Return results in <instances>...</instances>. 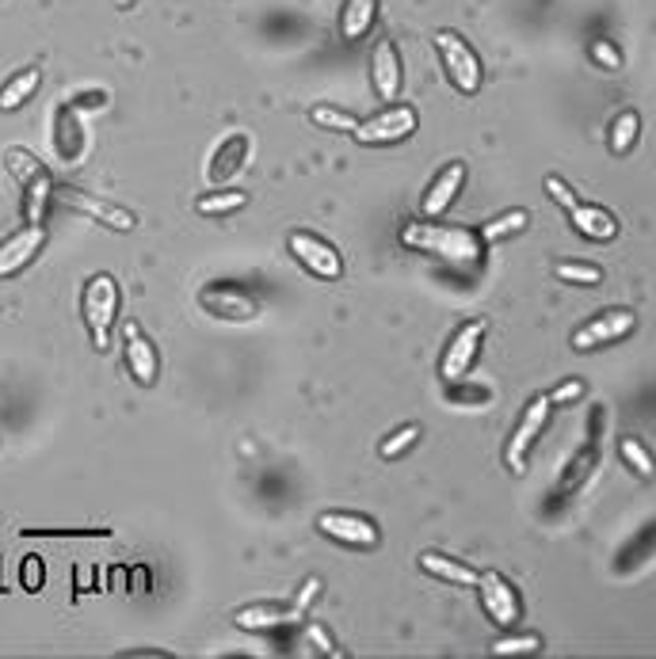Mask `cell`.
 Returning a JSON list of instances; mask_svg holds the SVG:
<instances>
[{
    "label": "cell",
    "mask_w": 656,
    "mask_h": 659,
    "mask_svg": "<svg viewBox=\"0 0 656 659\" xmlns=\"http://www.w3.org/2000/svg\"><path fill=\"white\" fill-rule=\"evenodd\" d=\"M370 81H374L378 99H397L401 96V84H405V73H401V53L390 38H378L374 53H370Z\"/></svg>",
    "instance_id": "obj_16"
},
{
    "label": "cell",
    "mask_w": 656,
    "mask_h": 659,
    "mask_svg": "<svg viewBox=\"0 0 656 659\" xmlns=\"http://www.w3.org/2000/svg\"><path fill=\"white\" fill-rule=\"evenodd\" d=\"M619 454H622V462H627L630 469H634L642 480H653V477H656V462H653V454H649V450H645L637 439H630V435L622 439V442H619Z\"/></svg>",
    "instance_id": "obj_29"
},
{
    "label": "cell",
    "mask_w": 656,
    "mask_h": 659,
    "mask_svg": "<svg viewBox=\"0 0 656 659\" xmlns=\"http://www.w3.org/2000/svg\"><path fill=\"white\" fill-rule=\"evenodd\" d=\"M550 405H569V400H581L584 397V382H561L553 393H546Z\"/></svg>",
    "instance_id": "obj_36"
},
{
    "label": "cell",
    "mask_w": 656,
    "mask_h": 659,
    "mask_svg": "<svg viewBox=\"0 0 656 659\" xmlns=\"http://www.w3.org/2000/svg\"><path fill=\"white\" fill-rule=\"evenodd\" d=\"M4 165H8V172L20 180V188H23V214H27V221L31 225H43L46 203L53 199L50 172L43 168V160H35L27 149H20V145H12V149L4 153Z\"/></svg>",
    "instance_id": "obj_3"
},
{
    "label": "cell",
    "mask_w": 656,
    "mask_h": 659,
    "mask_svg": "<svg viewBox=\"0 0 656 659\" xmlns=\"http://www.w3.org/2000/svg\"><path fill=\"white\" fill-rule=\"evenodd\" d=\"M244 203H249V195H244V191H214V195H203V199H199L195 211L206 214V218H218V214L241 211Z\"/></svg>",
    "instance_id": "obj_28"
},
{
    "label": "cell",
    "mask_w": 656,
    "mask_h": 659,
    "mask_svg": "<svg viewBox=\"0 0 656 659\" xmlns=\"http://www.w3.org/2000/svg\"><path fill=\"white\" fill-rule=\"evenodd\" d=\"M53 203L65 206V211L84 214V218H92L99 225H107V229H115V232H130L138 225V218L127 211V206H115V203H107V199L88 195V191H81V188H69V183L53 188Z\"/></svg>",
    "instance_id": "obj_6"
},
{
    "label": "cell",
    "mask_w": 656,
    "mask_h": 659,
    "mask_svg": "<svg viewBox=\"0 0 656 659\" xmlns=\"http://www.w3.org/2000/svg\"><path fill=\"white\" fill-rule=\"evenodd\" d=\"M321 534H329L332 541L351 549H374L378 546V526L362 515H351V511H325L318 518Z\"/></svg>",
    "instance_id": "obj_14"
},
{
    "label": "cell",
    "mask_w": 656,
    "mask_h": 659,
    "mask_svg": "<svg viewBox=\"0 0 656 659\" xmlns=\"http://www.w3.org/2000/svg\"><path fill=\"white\" fill-rule=\"evenodd\" d=\"M287 244H290V252H295V260L302 263L310 275L325 278V283H336V278L344 275V260H339V252L329 244V240L298 229V232H290V237H287Z\"/></svg>",
    "instance_id": "obj_10"
},
{
    "label": "cell",
    "mask_w": 656,
    "mask_h": 659,
    "mask_svg": "<svg viewBox=\"0 0 656 659\" xmlns=\"http://www.w3.org/2000/svg\"><path fill=\"white\" fill-rule=\"evenodd\" d=\"M122 351H127L130 378H134L138 385H145V390H150V385L157 382L160 359H157V351H153L150 336H145V332L138 328L134 321H130V324H122Z\"/></svg>",
    "instance_id": "obj_15"
},
{
    "label": "cell",
    "mask_w": 656,
    "mask_h": 659,
    "mask_svg": "<svg viewBox=\"0 0 656 659\" xmlns=\"http://www.w3.org/2000/svg\"><path fill=\"white\" fill-rule=\"evenodd\" d=\"M558 278H565V283H576V286H596L604 283V271L592 267V263H558Z\"/></svg>",
    "instance_id": "obj_31"
},
{
    "label": "cell",
    "mask_w": 656,
    "mask_h": 659,
    "mask_svg": "<svg viewBox=\"0 0 656 659\" xmlns=\"http://www.w3.org/2000/svg\"><path fill=\"white\" fill-rule=\"evenodd\" d=\"M477 591H481V607L500 630H512L515 622L523 618V602H520V591L508 584L500 572H477Z\"/></svg>",
    "instance_id": "obj_7"
},
{
    "label": "cell",
    "mask_w": 656,
    "mask_h": 659,
    "mask_svg": "<svg viewBox=\"0 0 656 659\" xmlns=\"http://www.w3.org/2000/svg\"><path fill=\"white\" fill-rule=\"evenodd\" d=\"M23 587H27V591H38V587H43V561H38V556H27V561H23Z\"/></svg>",
    "instance_id": "obj_37"
},
{
    "label": "cell",
    "mask_w": 656,
    "mask_h": 659,
    "mask_svg": "<svg viewBox=\"0 0 656 659\" xmlns=\"http://www.w3.org/2000/svg\"><path fill=\"white\" fill-rule=\"evenodd\" d=\"M318 591H321V579H306L302 595H298V602H295V614H298V618H306V607H310V602L318 599Z\"/></svg>",
    "instance_id": "obj_38"
},
{
    "label": "cell",
    "mask_w": 656,
    "mask_h": 659,
    "mask_svg": "<svg viewBox=\"0 0 656 659\" xmlns=\"http://www.w3.org/2000/svg\"><path fill=\"white\" fill-rule=\"evenodd\" d=\"M542 648V640L535 637V633H527V637H500L497 645H492V656H530Z\"/></svg>",
    "instance_id": "obj_32"
},
{
    "label": "cell",
    "mask_w": 656,
    "mask_h": 659,
    "mask_svg": "<svg viewBox=\"0 0 656 659\" xmlns=\"http://www.w3.org/2000/svg\"><path fill=\"white\" fill-rule=\"evenodd\" d=\"M306 640H313V645H318V652H325V656H336V648H332L329 633L321 630V625H310V630H306Z\"/></svg>",
    "instance_id": "obj_39"
},
{
    "label": "cell",
    "mask_w": 656,
    "mask_h": 659,
    "mask_svg": "<svg viewBox=\"0 0 656 659\" xmlns=\"http://www.w3.org/2000/svg\"><path fill=\"white\" fill-rule=\"evenodd\" d=\"M413 130H416V111H413V107L390 104L385 111H378L374 119L359 122V130H355V142H362V145H393V142H405Z\"/></svg>",
    "instance_id": "obj_9"
},
{
    "label": "cell",
    "mask_w": 656,
    "mask_h": 659,
    "mask_svg": "<svg viewBox=\"0 0 656 659\" xmlns=\"http://www.w3.org/2000/svg\"><path fill=\"white\" fill-rule=\"evenodd\" d=\"M38 81H43V73H38V69H23V73H15L12 81L0 88V111H20V107L35 96Z\"/></svg>",
    "instance_id": "obj_24"
},
{
    "label": "cell",
    "mask_w": 656,
    "mask_h": 659,
    "mask_svg": "<svg viewBox=\"0 0 656 659\" xmlns=\"http://www.w3.org/2000/svg\"><path fill=\"white\" fill-rule=\"evenodd\" d=\"M546 195H550L553 203H558L561 211L569 214V221H573V229L581 232V237H588V240H615V232H619V221H615V214H607L604 206L581 203V199H576V191L569 188L561 176H546Z\"/></svg>",
    "instance_id": "obj_4"
},
{
    "label": "cell",
    "mask_w": 656,
    "mask_h": 659,
    "mask_svg": "<svg viewBox=\"0 0 656 659\" xmlns=\"http://www.w3.org/2000/svg\"><path fill=\"white\" fill-rule=\"evenodd\" d=\"M527 221H530V214H527V211H508V214H500L497 221L481 225V232H477V237H481L485 244H497V240H504V237H515V232H523V229H527Z\"/></svg>",
    "instance_id": "obj_27"
},
{
    "label": "cell",
    "mask_w": 656,
    "mask_h": 659,
    "mask_svg": "<svg viewBox=\"0 0 656 659\" xmlns=\"http://www.w3.org/2000/svg\"><path fill=\"white\" fill-rule=\"evenodd\" d=\"M310 119H313V127L339 130V134H355V130H359V119H351L347 111H339V107H329V104L313 107Z\"/></svg>",
    "instance_id": "obj_30"
},
{
    "label": "cell",
    "mask_w": 656,
    "mask_h": 659,
    "mask_svg": "<svg viewBox=\"0 0 656 659\" xmlns=\"http://www.w3.org/2000/svg\"><path fill=\"white\" fill-rule=\"evenodd\" d=\"M550 408H553L550 397H535L527 408H523L520 423H515V435L508 439V450H504L508 469H512V472L527 469V454H530V446L538 442V435H542L546 420H550Z\"/></svg>",
    "instance_id": "obj_8"
},
{
    "label": "cell",
    "mask_w": 656,
    "mask_h": 659,
    "mask_svg": "<svg viewBox=\"0 0 656 659\" xmlns=\"http://www.w3.org/2000/svg\"><path fill=\"white\" fill-rule=\"evenodd\" d=\"M436 50L439 58H443V69L454 88H458L462 96H477V88H481V58L474 53V46L462 35H454V31H439Z\"/></svg>",
    "instance_id": "obj_5"
},
{
    "label": "cell",
    "mask_w": 656,
    "mask_h": 659,
    "mask_svg": "<svg viewBox=\"0 0 656 659\" xmlns=\"http://www.w3.org/2000/svg\"><path fill=\"white\" fill-rule=\"evenodd\" d=\"M416 439H420V428H416V423H405V428L393 431V435L385 439L382 446H378V454H382V457H401Z\"/></svg>",
    "instance_id": "obj_33"
},
{
    "label": "cell",
    "mask_w": 656,
    "mask_h": 659,
    "mask_svg": "<svg viewBox=\"0 0 656 659\" xmlns=\"http://www.w3.org/2000/svg\"><path fill=\"white\" fill-rule=\"evenodd\" d=\"M81 313L92 332L96 351H107V347H111L115 316H119V283H115L111 275H92L81 293Z\"/></svg>",
    "instance_id": "obj_2"
},
{
    "label": "cell",
    "mask_w": 656,
    "mask_h": 659,
    "mask_svg": "<svg viewBox=\"0 0 656 659\" xmlns=\"http://www.w3.org/2000/svg\"><path fill=\"white\" fill-rule=\"evenodd\" d=\"M596 462H599V442H596V435L588 439V446L581 450V454L573 457V465H569V472L561 477V492H573L576 484H584L588 480V472L596 469Z\"/></svg>",
    "instance_id": "obj_26"
},
{
    "label": "cell",
    "mask_w": 656,
    "mask_h": 659,
    "mask_svg": "<svg viewBox=\"0 0 656 659\" xmlns=\"http://www.w3.org/2000/svg\"><path fill=\"white\" fill-rule=\"evenodd\" d=\"M53 145H58V157L65 160V165H73L84 149L81 119H76V111L69 104L58 107V115H53Z\"/></svg>",
    "instance_id": "obj_19"
},
{
    "label": "cell",
    "mask_w": 656,
    "mask_h": 659,
    "mask_svg": "<svg viewBox=\"0 0 656 659\" xmlns=\"http://www.w3.org/2000/svg\"><path fill=\"white\" fill-rule=\"evenodd\" d=\"M244 157H249V137H244V134H229L226 142H222V149L214 153L211 180H214V183L234 180V176L244 168Z\"/></svg>",
    "instance_id": "obj_21"
},
{
    "label": "cell",
    "mask_w": 656,
    "mask_h": 659,
    "mask_svg": "<svg viewBox=\"0 0 656 659\" xmlns=\"http://www.w3.org/2000/svg\"><path fill=\"white\" fill-rule=\"evenodd\" d=\"M374 20H378V0H344V8H339V35L347 43H359L374 27Z\"/></svg>",
    "instance_id": "obj_20"
},
{
    "label": "cell",
    "mask_w": 656,
    "mask_h": 659,
    "mask_svg": "<svg viewBox=\"0 0 656 659\" xmlns=\"http://www.w3.org/2000/svg\"><path fill=\"white\" fill-rule=\"evenodd\" d=\"M111 4L119 8V12H127V8H130V4H138V0H111Z\"/></svg>",
    "instance_id": "obj_40"
},
{
    "label": "cell",
    "mask_w": 656,
    "mask_h": 659,
    "mask_svg": "<svg viewBox=\"0 0 656 659\" xmlns=\"http://www.w3.org/2000/svg\"><path fill=\"white\" fill-rule=\"evenodd\" d=\"M656 549V523H653V530L645 534V538H637L634 546L627 549V553H622V561H619V572H630L634 568L637 561H645V553H653Z\"/></svg>",
    "instance_id": "obj_34"
},
{
    "label": "cell",
    "mask_w": 656,
    "mask_h": 659,
    "mask_svg": "<svg viewBox=\"0 0 656 659\" xmlns=\"http://www.w3.org/2000/svg\"><path fill=\"white\" fill-rule=\"evenodd\" d=\"M637 134H642V119H637V111H622L619 119L611 122V137H607V145H611L615 157H622V153L634 149Z\"/></svg>",
    "instance_id": "obj_25"
},
{
    "label": "cell",
    "mask_w": 656,
    "mask_h": 659,
    "mask_svg": "<svg viewBox=\"0 0 656 659\" xmlns=\"http://www.w3.org/2000/svg\"><path fill=\"white\" fill-rule=\"evenodd\" d=\"M401 244L413 248V252L439 255L446 263H462V267H474L481 263L485 240L474 229H462V225H439V221H408L401 225Z\"/></svg>",
    "instance_id": "obj_1"
},
{
    "label": "cell",
    "mask_w": 656,
    "mask_h": 659,
    "mask_svg": "<svg viewBox=\"0 0 656 659\" xmlns=\"http://www.w3.org/2000/svg\"><path fill=\"white\" fill-rule=\"evenodd\" d=\"M481 339H485V321H466L454 332L443 351V362H439L443 382H462L469 374V367L477 362V351H481Z\"/></svg>",
    "instance_id": "obj_11"
},
{
    "label": "cell",
    "mask_w": 656,
    "mask_h": 659,
    "mask_svg": "<svg viewBox=\"0 0 656 659\" xmlns=\"http://www.w3.org/2000/svg\"><path fill=\"white\" fill-rule=\"evenodd\" d=\"M592 58H596L604 69H611V73H615V69H622V53L615 50L607 38H596V43H592Z\"/></svg>",
    "instance_id": "obj_35"
},
{
    "label": "cell",
    "mask_w": 656,
    "mask_h": 659,
    "mask_svg": "<svg viewBox=\"0 0 656 659\" xmlns=\"http://www.w3.org/2000/svg\"><path fill=\"white\" fill-rule=\"evenodd\" d=\"M637 324V316L630 313V309H607V313H599L596 321H588L584 328H576L573 336V347L576 351H596V347L604 344H615V339L630 336Z\"/></svg>",
    "instance_id": "obj_13"
},
{
    "label": "cell",
    "mask_w": 656,
    "mask_h": 659,
    "mask_svg": "<svg viewBox=\"0 0 656 659\" xmlns=\"http://www.w3.org/2000/svg\"><path fill=\"white\" fill-rule=\"evenodd\" d=\"M43 244H46L43 225H23L20 232H12V237L0 244V278H8V275H15V271L27 267V263L43 252Z\"/></svg>",
    "instance_id": "obj_17"
},
{
    "label": "cell",
    "mask_w": 656,
    "mask_h": 659,
    "mask_svg": "<svg viewBox=\"0 0 656 659\" xmlns=\"http://www.w3.org/2000/svg\"><path fill=\"white\" fill-rule=\"evenodd\" d=\"M199 305H203L206 313L222 316V321H252V316L260 313V301L252 298L249 290H241V286H229V283L203 286V293H199Z\"/></svg>",
    "instance_id": "obj_12"
},
{
    "label": "cell",
    "mask_w": 656,
    "mask_h": 659,
    "mask_svg": "<svg viewBox=\"0 0 656 659\" xmlns=\"http://www.w3.org/2000/svg\"><path fill=\"white\" fill-rule=\"evenodd\" d=\"M462 183H466V165H462V160H451V165L431 180L428 195H424V203H420L424 218H443V214L451 211L454 199H458Z\"/></svg>",
    "instance_id": "obj_18"
},
{
    "label": "cell",
    "mask_w": 656,
    "mask_h": 659,
    "mask_svg": "<svg viewBox=\"0 0 656 659\" xmlns=\"http://www.w3.org/2000/svg\"><path fill=\"white\" fill-rule=\"evenodd\" d=\"M234 622L249 633H260V630H275V625H298L302 618L295 614V607H244L234 614Z\"/></svg>",
    "instance_id": "obj_22"
},
{
    "label": "cell",
    "mask_w": 656,
    "mask_h": 659,
    "mask_svg": "<svg viewBox=\"0 0 656 659\" xmlns=\"http://www.w3.org/2000/svg\"><path fill=\"white\" fill-rule=\"evenodd\" d=\"M420 568L428 572V576H436V579H446V584H458V587H474L477 584V572L469 568V564H462V561H451V556H443V553H420Z\"/></svg>",
    "instance_id": "obj_23"
}]
</instances>
